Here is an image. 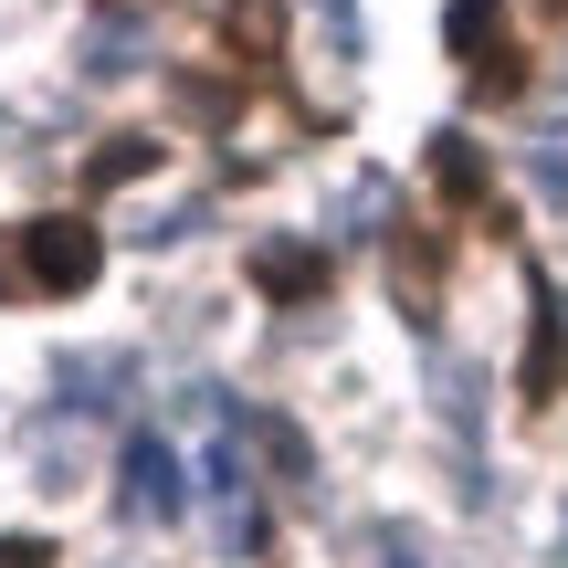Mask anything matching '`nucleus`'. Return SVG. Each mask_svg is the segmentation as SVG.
Wrapping results in <instances>:
<instances>
[{
    "instance_id": "obj_1",
    "label": "nucleus",
    "mask_w": 568,
    "mask_h": 568,
    "mask_svg": "<svg viewBox=\"0 0 568 568\" xmlns=\"http://www.w3.org/2000/svg\"><path fill=\"white\" fill-rule=\"evenodd\" d=\"M21 264H32L42 295H84L105 274V232L84 211H42V222H21Z\"/></svg>"
},
{
    "instance_id": "obj_2",
    "label": "nucleus",
    "mask_w": 568,
    "mask_h": 568,
    "mask_svg": "<svg viewBox=\"0 0 568 568\" xmlns=\"http://www.w3.org/2000/svg\"><path fill=\"white\" fill-rule=\"evenodd\" d=\"M516 389L527 400H558L568 389V305L548 274H527V358H516Z\"/></svg>"
},
{
    "instance_id": "obj_3",
    "label": "nucleus",
    "mask_w": 568,
    "mask_h": 568,
    "mask_svg": "<svg viewBox=\"0 0 568 568\" xmlns=\"http://www.w3.org/2000/svg\"><path fill=\"white\" fill-rule=\"evenodd\" d=\"M284 53V0H222V63L232 74H264Z\"/></svg>"
},
{
    "instance_id": "obj_4",
    "label": "nucleus",
    "mask_w": 568,
    "mask_h": 568,
    "mask_svg": "<svg viewBox=\"0 0 568 568\" xmlns=\"http://www.w3.org/2000/svg\"><path fill=\"white\" fill-rule=\"evenodd\" d=\"M432 190H443L453 211H495V169H485V148H474L464 126L432 138Z\"/></svg>"
},
{
    "instance_id": "obj_5",
    "label": "nucleus",
    "mask_w": 568,
    "mask_h": 568,
    "mask_svg": "<svg viewBox=\"0 0 568 568\" xmlns=\"http://www.w3.org/2000/svg\"><path fill=\"white\" fill-rule=\"evenodd\" d=\"M253 284H264L274 305H316L326 295V253L316 243H253Z\"/></svg>"
},
{
    "instance_id": "obj_6",
    "label": "nucleus",
    "mask_w": 568,
    "mask_h": 568,
    "mask_svg": "<svg viewBox=\"0 0 568 568\" xmlns=\"http://www.w3.org/2000/svg\"><path fill=\"white\" fill-rule=\"evenodd\" d=\"M443 42H453L464 74H474V63H495V53H506V0H453V11H443Z\"/></svg>"
},
{
    "instance_id": "obj_7",
    "label": "nucleus",
    "mask_w": 568,
    "mask_h": 568,
    "mask_svg": "<svg viewBox=\"0 0 568 568\" xmlns=\"http://www.w3.org/2000/svg\"><path fill=\"white\" fill-rule=\"evenodd\" d=\"M180 453H169V443H138V453H126V506H138V516H180Z\"/></svg>"
},
{
    "instance_id": "obj_8",
    "label": "nucleus",
    "mask_w": 568,
    "mask_h": 568,
    "mask_svg": "<svg viewBox=\"0 0 568 568\" xmlns=\"http://www.w3.org/2000/svg\"><path fill=\"white\" fill-rule=\"evenodd\" d=\"M389 295H400V316H432V305H443V253L400 243V253H389Z\"/></svg>"
},
{
    "instance_id": "obj_9",
    "label": "nucleus",
    "mask_w": 568,
    "mask_h": 568,
    "mask_svg": "<svg viewBox=\"0 0 568 568\" xmlns=\"http://www.w3.org/2000/svg\"><path fill=\"white\" fill-rule=\"evenodd\" d=\"M148 169H159V138H105L95 169H84V190H126V180H148Z\"/></svg>"
},
{
    "instance_id": "obj_10",
    "label": "nucleus",
    "mask_w": 568,
    "mask_h": 568,
    "mask_svg": "<svg viewBox=\"0 0 568 568\" xmlns=\"http://www.w3.org/2000/svg\"><path fill=\"white\" fill-rule=\"evenodd\" d=\"M516 84H527V63H516V53H495V63H474V95H516Z\"/></svg>"
},
{
    "instance_id": "obj_11",
    "label": "nucleus",
    "mask_w": 568,
    "mask_h": 568,
    "mask_svg": "<svg viewBox=\"0 0 568 568\" xmlns=\"http://www.w3.org/2000/svg\"><path fill=\"white\" fill-rule=\"evenodd\" d=\"M264 453H274V474H305V443H295L284 422H264Z\"/></svg>"
},
{
    "instance_id": "obj_12",
    "label": "nucleus",
    "mask_w": 568,
    "mask_h": 568,
    "mask_svg": "<svg viewBox=\"0 0 568 568\" xmlns=\"http://www.w3.org/2000/svg\"><path fill=\"white\" fill-rule=\"evenodd\" d=\"M0 568H53V548L42 537H0Z\"/></svg>"
},
{
    "instance_id": "obj_13",
    "label": "nucleus",
    "mask_w": 568,
    "mask_h": 568,
    "mask_svg": "<svg viewBox=\"0 0 568 568\" xmlns=\"http://www.w3.org/2000/svg\"><path fill=\"white\" fill-rule=\"evenodd\" d=\"M537 11H548V21H568V0H537Z\"/></svg>"
}]
</instances>
